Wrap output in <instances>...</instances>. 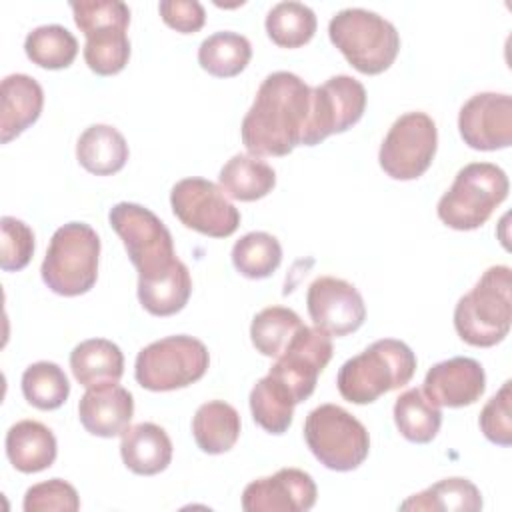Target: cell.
I'll return each mask as SVG.
<instances>
[{"instance_id":"cell-30","label":"cell","mask_w":512,"mask_h":512,"mask_svg":"<svg viewBox=\"0 0 512 512\" xmlns=\"http://www.w3.org/2000/svg\"><path fill=\"white\" fill-rule=\"evenodd\" d=\"M400 510H458L478 512L482 510V494L468 478H444L426 490L412 494L400 504Z\"/></svg>"},{"instance_id":"cell-7","label":"cell","mask_w":512,"mask_h":512,"mask_svg":"<svg viewBox=\"0 0 512 512\" xmlns=\"http://www.w3.org/2000/svg\"><path fill=\"white\" fill-rule=\"evenodd\" d=\"M74 22L84 32V62L98 76L124 70L130 58V8L120 0L70 2Z\"/></svg>"},{"instance_id":"cell-26","label":"cell","mask_w":512,"mask_h":512,"mask_svg":"<svg viewBox=\"0 0 512 512\" xmlns=\"http://www.w3.org/2000/svg\"><path fill=\"white\" fill-rule=\"evenodd\" d=\"M240 428V414L224 400L204 402L192 418V436L206 454L228 452L238 442Z\"/></svg>"},{"instance_id":"cell-32","label":"cell","mask_w":512,"mask_h":512,"mask_svg":"<svg viewBox=\"0 0 512 512\" xmlns=\"http://www.w3.org/2000/svg\"><path fill=\"white\" fill-rule=\"evenodd\" d=\"M266 34L282 48H300L312 40L316 32V14L302 2H278L266 14Z\"/></svg>"},{"instance_id":"cell-14","label":"cell","mask_w":512,"mask_h":512,"mask_svg":"<svg viewBox=\"0 0 512 512\" xmlns=\"http://www.w3.org/2000/svg\"><path fill=\"white\" fill-rule=\"evenodd\" d=\"M332 352V340L326 332L302 324L272 364L270 374L282 380L290 388L296 404H300L312 396L318 376L328 366Z\"/></svg>"},{"instance_id":"cell-27","label":"cell","mask_w":512,"mask_h":512,"mask_svg":"<svg viewBox=\"0 0 512 512\" xmlns=\"http://www.w3.org/2000/svg\"><path fill=\"white\" fill-rule=\"evenodd\" d=\"M218 182L230 198L254 202L272 192L276 186V172L270 164L252 154H234L222 166Z\"/></svg>"},{"instance_id":"cell-20","label":"cell","mask_w":512,"mask_h":512,"mask_svg":"<svg viewBox=\"0 0 512 512\" xmlns=\"http://www.w3.org/2000/svg\"><path fill=\"white\" fill-rule=\"evenodd\" d=\"M0 140L8 144L32 126L44 106L42 86L28 74H10L0 86Z\"/></svg>"},{"instance_id":"cell-15","label":"cell","mask_w":512,"mask_h":512,"mask_svg":"<svg viewBox=\"0 0 512 512\" xmlns=\"http://www.w3.org/2000/svg\"><path fill=\"white\" fill-rule=\"evenodd\" d=\"M306 306L314 326L328 336L352 334L366 320L362 294L354 284L336 276L316 278L308 286Z\"/></svg>"},{"instance_id":"cell-11","label":"cell","mask_w":512,"mask_h":512,"mask_svg":"<svg viewBox=\"0 0 512 512\" xmlns=\"http://www.w3.org/2000/svg\"><path fill=\"white\" fill-rule=\"evenodd\" d=\"M438 148L434 120L420 110L394 120L378 152L380 168L394 180H416L432 164Z\"/></svg>"},{"instance_id":"cell-22","label":"cell","mask_w":512,"mask_h":512,"mask_svg":"<svg viewBox=\"0 0 512 512\" xmlns=\"http://www.w3.org/2000/svg\"><path fill=\"white\" fill-rule=\"evenodd\" d=\"M6 456L10 464L24 474H36L50 468L56 460V438L48 426L38 420H20L6 432Z\"/></svg>"},{"instance_id":"cell-3","label":"cell","mask_w":512,"mask_h":512,"mask_svg":"<svg viewBox=\"0 0 512 512\" xmlns=\"http://www.w3.org/2000/svg\"><path fill=\"white\" fill-rule=\"evenodd\" d=\"M512 272L508 266H490L454 308L458 336L478 348L502 342L512 324Z\"/></svg>"},{"instance_id":"cell-31","label":"cell","mask_w":512,"mask_h":512,"mask_svg":"<svg viewBox=\"0 0 512 512\" xmlns=\"http://www.w3.org/2000/svg\"><path fill=\"white\" fill-rule=\"evenodd\" d=\"M252 58V46L246 36L230 30L214 32L198 48V64L216 78L238 76Z\"/></svg>"},{"instance_id":"cell-37","label":"cell","mask_w":512,"mask_h":512,"mask_svg":"<svg viewBox=\"0 0 512 512\" xmlns=\"http://www.w3.org/2000/svg\"><path fill=\"white\" fill-rule=\"evenodd\" d=\"M0 230H2L0 268L4 272H18L26 268L34 256L32 228L14 216H2Z\"/></svg>"},{"instance_id":"cell-34","label":"cell","mask_w":512,"mask_h":512,"mask_svg":"<svg viewBox=\"0 0 512 512\" xmlns=\"http://www.w3.org/2000/svg\"><path fill=\"white\" fill-rule=\"evenodd\" d=\"M234 268L250 278L262 280L272 276L282 262V246L276 236L268 232H248L232 246Z\"/></svg>"},{"instance_id":"cell-16","label":"cell","mask_w":512,"mask_h":512,"mask_svg":"<svg viewBox=\"0 0 512 512\" xmlns=\"http://www.w3.org/2000/svg\"><path fill=\"white\" fill-rule=\"evenodd\" d=\"M458 130L474 150H502L512 144V96L478 92L458 112Z\"/></svg>"},{"instance_id":"cell-35","label":"cell","mask_w":512,"mask_h":512,"mask_svg":"<svg viewBox=\"0 0 512 512\" xmlns=\"http://www.w3.org/2000/svg\"><path fill=\"white\" fill-rule=\"evenodd\" d=\"M300 326L302 320L292 308L268 306L254 316L250 324V340L262 356L278 358Z\"/></svg>"},{"instance_id":"cell-9","label":"cell","mask_w":512,"mask_h":512,"mask_svg":"<svg viewBox=\"0 0 512 512\" xmlns=\"http://www.w3.org/2000/svg\"><path fill=\"white\" fill-rule=\"evenodd\" d=\"M210 366L204 342L188 334L160 338L144 346L134 364L136 382L152 392H168L198 382Z\"/></svg>"},{"instance_id":"cell-36","label":"cell","mask_w":512,"mask_h":512,"mask_svg":"<svg viewBox=\"0 0 512 512\" xmlns=\"http://www.w3.org/2000/svg\"><path fill=\"white\" fill-rule=\"evenodd\" d=\"M22 394L38 410H56L68 400L70 382L58 364L40 360L24 370Z\"/></svg>"},{"instance_id":"cell-38","label":"cell","mask_w":512,"mask_h":512,"mask_svg":"<svg viewBox=\"0 0 512 512\" xmlns=\"http://www.w3.org/2000/svg\"><path fill=\"white\" fill-rule=\"evenodd\" d=\"M22 508L24 512H76L80 498L70 482L52 478L30 486L24 494Z\"/></svg>"},{"instance_id":"cell-6","label":"cell","mask_w":512,"mask_h":512,"mask_svg":"<svg viewBox=\"0 0 512 512\" xmlns=\"http://www.w3.org/2000/svg\"><path fill=\"white\" fill-rule=\"evenodd\" d=\"M100 238L90 224L68 222L48 244L40 274L44 284L60 296H80L92 290L98 278Z\"/></svg>"},{"instance_id":"cell-33","label":"cell","mask_w":512,"mask_h":512,"mask_svg":"<svg viewBox=\"0 0 512 512\" xmlns=\"http://www.w3.org/2000/svg\"><path fill=\"white\" fill-rule=\"evenodd\" d=\"M24 52L32 64L48 70L68 68L78 54V40L60 24H44L28 32Z\"/></svg>"},{"instance_id":"cell-29","label":"cell","mask_w":512,"mask_h":512,"mask_svg":"<svg viewBox=\"0 0 512 512\" xmlns=\"http://www.w3.org/2000/svg\"><path fill=\"white\" fill-rule=\"evenodd\" d=\"M394 422L406 440L426 444L436 438L442 424V412L420 388H408L394 402Z\"/></svg>"},{"instance_id":"cell-10","label":"cell","mask_w":512,"mask_h":512,"mask_svg":"<svg viewBox=\"0 0 512 512\" xmlns=\"http://www.w3.org/2000/svg\"><path fill=\"white\" fill-rule=\"evenodd\" d=\"M108 220L124 242L138 278L160 274L178 260L170 230L152 210L134 202H118L110 208Z\"/></svg>"},{"instance_id":"cell-1","label":"cell","mask_w":512,"mask_h":512,"mask_svg":"<svg viewBox=\"0 0 512 512\" xmlns=\"http://www.w3.org/2000/svg\"><path fill=\"white\" fill-rule=\"evenodd\" d=\"M312 88L294 72L268 74L242 118V144L252 156H286L304 136Z\"/></svg>"},{"instance_id":"cell-8","label":"cell","mask_w":512,"mask_h":512,"mask_svg":"<svg viewBox=\"0 0 512 512\" xmlns=\"http://www.w3.org/2000/svg\"><path fill=\"white\" fill-rule=\"evenodd\" d=\"M304 440L314 458L330 470H356L370 452L366 426L336 404H320L304 420Z\"/></svg>"},{"instance_id":"cell-28","label":"cell","mask_w":512,"mask_h":512,"mask_svg":"<svg viewBox=\"0 0 512 512\" xmlns=\"http://www.w3.org/2000/svg\"><path fill=\"white\" fill-rule=\"evenodd\" d=\"M296 400L290 388L270 372L250 390V412L254 422L270 434H284L294 418Z\"/></svg>"},{"instance_id":"cell-13","label":"cell","mask_w":512,"mask_h":512,"mask_svg":"<svg viewBox=\"0 0 512 512\" xmlns=\"http://www.w3.org/2000/svg\"><path fill=\"white\" fill-rule=\"evenodd\" d=\"M366 110V88L352 76L338 74L312 88L310 116L302 146H316L330 134L352 128Z\"/></svg>"},{"instance_id":"cell-40","label":"cell","mask_w":512,"mask_h":512,"mask_svg":"<svg viewBox=\"0 0 512 512\" xmlns=\"http://www.w3.org/2000/svg\"><path fill=\"white\" fill-rule=\"evenodd\" d=\"M158 12L166 26L182 34L198 32L206 22V10L198 0H162Z\"/></svg>"},{"instance_id":"cell-2","label":"cell","mask_w":512,"mask_h":512,"mask_svg":"<svg viewBox=\"0 0 512 512\" xmlns=\"http://www.w3.org/2000/svg\"><path fill=\"white\" fill-rule=\"evenodd\" d=\"M416 372V354L396 338L372 342L348 358L336 376L338 392L352 404H370L382 394L406 386Z\"/></svg>"},{"instance_id":"cell-17","label":"cell","mask_w":512,"mask_h":512,"mask_svg":"<svg viewBox=\"0 0 512 512\" xmlns=\"http://www.w3.org/2000/svg\"><path fill=\"white\" fill-rule=\"evenodd\" d=\"M318 488L300 468H280L272 476L252 480L242 492L246 512H306L316 504Z\"/></svg>"},{"instance_id":"cell-18","label":"cell","mask_w":512,"mask_h":512,"mask_svg":"<svg viewBox=\"0 0 512 512\" xmlns=\"http://www.w3.org/2000/svg\"><path fill=\"white\" fill-rule=\"evenodd\" d=\"M486 390V374L478 360L454 356L434 364L422 384L424 396L436 406L462 408L470 406Z\"/></svg>"},{"instance_id":"cell-5","label":"cell","mask_w":512,"mask_h":512,"mask_svg":"<svg viewBox=\"0 0 512 512\" xmlns=\"http://www.w3.org/2000/svg\"><path fill=\"white\" fill-rule=\"evenodd\" d=\"M510 182L492 162H472L458 170L436 206L438 218L452 230H476L506 200Z\"/></svg>"},{"instance_id":"cell-39","label":"cell","mask_w":512,"mask_h":512,"mask_svg":"<svg viewBox=\"0 0 512 512\" xmlns=\"http://www.w3.org/2000/svg\"><path fill=\"white\" fill-rule=\"evenodd\" d=\"M482 434L498 444H512V382L506 380L502 388L484 404L478 418Z\"/></svg>"},{"instance_id":"cell-4","label":"cell","mask_w":512,"mask_h":512,"mask_svg":"<svg viewBox=\"0 0 512 512\" xmlns=\"http://www.w3.org/2000/svg\"><path fill=\"white\" fill-rule=\"evenodd\" d=\"M330 42L362 74L388 70L400 52V34L390 20L366 10L344 8L328 24Z\"/></svg>"},{"instance_id":"cell-23","label":"cell","mask_w":512,"mask_h":512,"mask_svg":"<svg viewBox=\"0 0 512 512\" xmlns=\"http://www.w3.org/2000/svg\"><path fill=\"white\" fill-rule=\"evenodd\" d=\"M192 294V276L182 260H176L168 270L138 278V300L152 316H172L180 312Z\"/></svg>"},{"instance_id":"cell-12","label":"cell","mask_w":512,"mask_h":512,"mask_svg":"<svg viewBox=\"0 0 512 512\" xmlns=\"http://www.w3.org/2000/svg\"><path fill=\"white\" fill-rule=\"evenodd\" d=\"M170 206L186 228L210 238H228L240 226L238 208L218 184L206 178L178 180L170 192Z\"/></svg>"},{"instance_id":"cell-25","label":"cell","mask_w":512,"mask_h":512,"mask_svg":"<svg viewBox=\"0 0 512 512\" xmlns=\"http://www.w3.org/2000/svg\"><path fill=\"white\" fill-rule=\"evenodd\" d=\"M70 368L74 378L86 388L118 382L124 374V354L112 340L90 338L74 346Z\"/></svg>"},{"instance_id":"cell-19","label":"cell","mask_w":512,"mask_h":512,"mask_svg":"<svg viewBox=\"0 0 512 512\" xmlns=\"http://www.w3.org/2000/svg\"><path fill=\"white\" fill-rule=\"evenodd\" d=\"M134 416V398L118 382L86 388L78 402V418L86 432L100 438L122 436Z\"/></svg>"},{"instance_id":"cell-21","label":"cell","mask_w":512,"mask_h":512,"mask_svg":"<svg viewBox=\"0 0 512 512\" xmlns=\"http://www.w3.org/2000/svg\"><path fill=\"white\" fill-rule=\"evenodd\" d=\"M120 456L126 468L140 476H154L168 468L172 460V440L154 422L128 426L120 440Z\"/></svg>"},{"instance_id":"cell-24","label":"cell","mask_w":512,"mask_h":512,"mask_svg":"<svg viewBox=\"0 0 512 512\" xmlns=\"http://www.w3.org/2000/svg\"><path fill=\"white\" fill-rule=\"evenodd\" d=\"M76 158L90 174L110 176L124 168L128 160V144L114 126L92 124L76 142Z\"/></svg>"}]
</instances>
